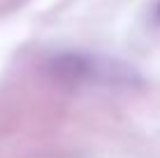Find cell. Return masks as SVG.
<instances>
[{
    "instance_id": "cell-1",
    "label": "cell",
    "mask_w": 160,
    "mask_h": 158,
    "mask_svg": "<svg viewBox=\"0 0 160 158\" xmlns=\"http://www.w3.org/2000/svg\"><path fill=\"white\" fill-rule=\"evenodd\" d=\"M56 68L60 72L74 74V77H84V79H95V81H132L135 74L130 72L125 65H116L107 58L100 56H84V54H68V56L56 58Z\"/></svg>"
},
{
    "instance_id": "cell-2",
    "label": "cell",
    "mask_w": 160,
    "mask_h": 158,
    "mask_svg": "<svg viewBox=\"0 0 160 158\" xmlns=\"http://www.w3.org/2000/svg\"><path fill=\"white\" fill-rule=\"evenodd\" d=\"M158 16H160V5H158Z\"/></svg>"
}]
</instances>
